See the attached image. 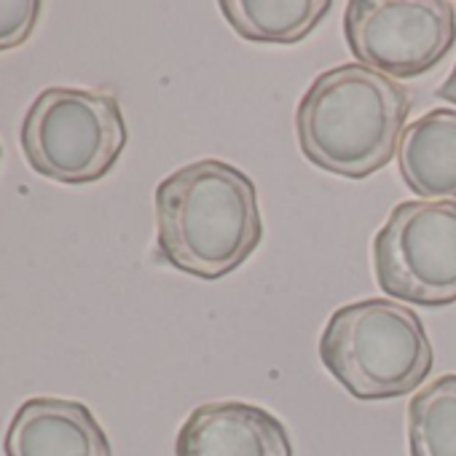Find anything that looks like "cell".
Returning a JSON list of instances; mask_svg holds the SVG:
<instances>
[{
	"instance_id": "cell-1",
	"label": "cell",
	"mask_w": 456,
	"mask_h": 456,
	"mask_svg": "<svg viewBox=\"0 0 456 456\" xmlns=\"http://www.w3.org/2000/svg\"><path fill=\"white\" fill-rule=\"evenodd\" d=\"M156 245L161 261L199 280L237 272L264 240L256 183L234 164L201 159L156 185Z\"/></svg>"
},
{
	"instance_id": "cell-2",
	"label": "cell",
	"mask_w": 456,
	"mask_h": 456,
	"mask_svg": "<svg viewBox=\"0 0 456 456\" xmlns=\"http://www.w3.org/2000/svg\"><path fill=\"white\" fill-rule=\"evenodd\" d=\"M411 94L395 78L349 62L320 73L296 108V137L309 164L365 180L395 156Z\"/></svg>"
},
{
	"instance_id": "cell-3",
	"label": "cell",
	"mask_w": 456,
	"mask_h": 456,
	"mask_svg": "<svg viewBox=\"0 0 456 456\" xmlns=\"http://www.w3.org/2000/svg\"><path fill=\"white\" fill-rule=\"evenodd\" d=\"M320 360L354 400H395L424 384L435 349L411 306L368 298L330 314Z\"/></svg>"
},
{
	"instance_id": "cell-4",
	"label": "cell",
	"mask_w": 456,
	"mask_h": 456,
	"mask_svg": "<svg viewBox=\"0 0 456 456\" xmlns=\"http://www.w3.org/2000/svg\"><path fill=\"white\" fill-rule=\"evenodd\" d=\"M126 148L118 100L105 92L52 86L36 97L22 121L30 167L65 185L105 177Z\"/></svg>"
},
{
	"instance_id": "cell-5",
	"label": "cell",
	"mask_w": 456,
	"mask_h": 456,
	"mask_svg": "<svg viewBox=\"0 0 456 456\" xmlns=\"http://www.w3.org/2000/svg\"><path fill=\"white\" fill-rule=\"evenodd\" d=\"M379 288L416 306L456 301V201H400L373 240Z\"/></svg>"
},
{
	"instance_id": "cell-6",
	"label": "cell",
	"mask_w": 456,
	"mask_h": 456,
	"mask_svg": "<svg viewBox=\"0 0 456 456\" xmlns=\"http://www.w3.org/2000/svg\"><path fill=\"white\" fill-rule=\"evenodd\" d=\"M344 38L365 65L389 78H419L456 44V9L448 0H352Z\"/></svg>"
},
{
	"instance_id": "cell-7",
	"label": "cell",
	"mask_w": 456,
	"mask_h": 456,
	"mask_svg": "<svg viewBox=\"0 0 456 456\" xmlns=\"http://www.w3.org/2000/svg\"><path fill=\"white\" fill-rule=\"evenodd\" d=\"M175 456H293L288 427L261 405L204 403L183 421Z\"/></svg>"
},
{
	"instance_id": "cell-8",
	"label": "cell",
	"mask_w": 456,
	"mask_h": 456,
	"mask_svg": "<svg viewBox=\"0 0 456 456\" xmlns=\"http://www.w3.org/2000/svg\"><path fill=\"white\" fill-rule=\"evenodd\" d=\"M6 456H113L110 440L94 413L65 397H30L14 413Z\"/></svg>"
},
{
	"instance_id": "cell-9",
	"label": "cell",
	"mask_w": 456,
	"mask_h": 456,
	"mask_svg": "<svg viewBox=\"0 0 456 456\" xmlns=\"http://www.w3.org/2000/svg\"><path fill=\"white\" fill-rule=\"evenodd\" d=\"M403 183L427 201L456 199V110L435 108L411 121L397 145Z\"/></svg>"
},
{
	"instance_id": "cell-10",
	"label": "cell",
	"mask_w": 456,
	"mask_h": 456,
	"mask_svg": "<svg viewBox=\"0 0 456 456\" xmlns=\"http://www.w3.org/2000/svg\"><path fill=\"white\" fill-rule=\"evenodd\" d=\"M333 9L330 0H220L234 33L253 44H301Z\"/></svg>"
},
{
	"instance_id": "cell-11",
	"label": "cell",
	"mask_w": 456,
	"mask_h": 456,
	"mask_svg": "<svg viewBox=\"0 0 456 456\" xmlns=\"http://www.w3.org/2000/svg\"><path fill=\"white\" fill-rule=\"evenodd\" d=\"M411 456H456V373L421 387L408 403Z\"/></svg>"
},
{
	"instance_id": "cell-12",
	"label": "cell",
	"mask_w": 456,
	"mask_h": 456,
	"mask_svg": "<svg viewBox=\"0 0 456 456\" xmlns=\"http://www.w3.org/2000/svg\"><path fill=\"white\" fill-rule=\"evenodd\" d=\"M38 0H0V52L22 46L38 22Z\"/></svg>"
},
{
	"instance_id": "cell-13",
	"label": "cell",
	"mask_w": 456,
	"mask_h": 456,
	"mask_svg": "<svg viewBox=\"0 0 456 456\" xmlns=\"http://www.w3.org/2000/svg\"><path fill=\"white\" fill-rule=\"evenodd\" d=\"M437 97H440V100H448V102H453V105H456V62H453V70L448 73V78L443 81V86L437 89Z\"/></svg>"
}]
</instances>
